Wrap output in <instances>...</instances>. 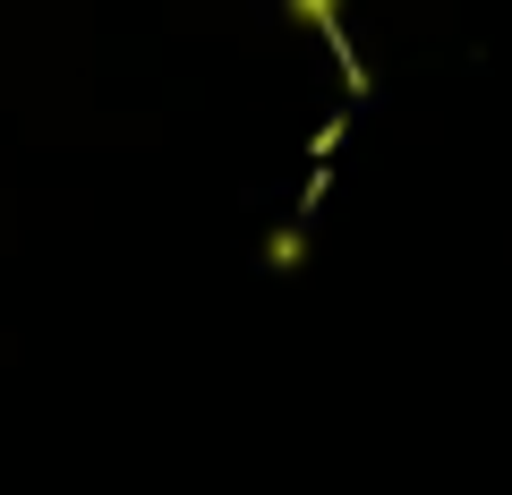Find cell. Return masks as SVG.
Returning a JSON list of instances; mask_svg holds the SVG:
<instances>
[{
    "label": "cell",
    "instance_id": "obj_1",
    "mask_svg": "<svg viewBox=\"0 0 512 495\" xmlns=\"http://www.w3.org/2000/svg\"><path fill=\"white\" fill-rule=\"evenodd\" d=\"M291 18H333V0H291Z\"/></svg>",
    "mask_w": 512,
    "mask_h": 495
}]
</instances>
